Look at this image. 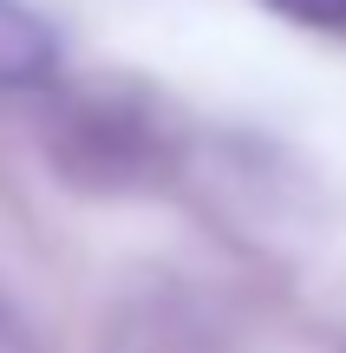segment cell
Wrapping results in <instances>:
<instances>
[{
	"mask_svg": "<svg viewBox=\"0 0 346 353\" xmlns=\"http://www.w3.org/2000/svg\"><path fill=\"white\" fill-rule=\"evenodd\" d=\"M268 7L301 26H346V0H268Z\"/></svg>",
	"mask_w": 346,
	"mask_h": 353,
	"instance_id": "cell-2",
	"label": "cell"
},
{
	"mask_svg": "<svg viewBox=\"0 0 346 353\" xmlns=\"http://www.w3.org/2000/svg\"><path fill=\"white\" fill-rule=\"evenodd\" d=\"M52 65V33L26 7L0 0V85H26Z\"/></svg>",
	"mask_w": 346,
	"mask_h": 353,
	"instance_id": "cell-1",
	"label": "cell"
},
{
	"mask_svg": "<svg viewBox=\"0 0 346 353\" xmlns=\"http://www.w3.org/2000/svg\"><path fill=\"white\" fill-rule=\"evenodd\" d=\"M0 353H33V341L20 334V321H13V314H0Z\"/></svg>",
	"mask_w": 346,
	"mask_h": 353,
	"instance_id": "cell-3",
	"label": "cell"
}]
</instances>
